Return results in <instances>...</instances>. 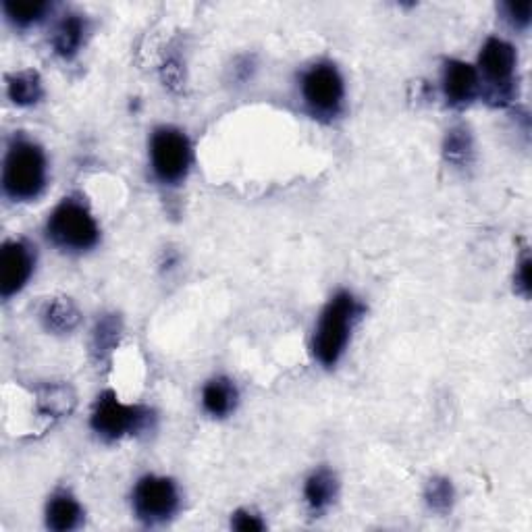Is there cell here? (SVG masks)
<instances>
[{"label":"cell","instance_id":"ffe728a7","mask_svg":"<svg viewBox=\"0 0 532 532\" xmlns=\"http://www.w3.org/2000/svg\"><path fill=\"white\" fill-rule=\"evenodd\" d=\"M3 11L7 21L17 30H28L32 25L40 23L46 13L50 11V5L44 0H34V3H17V0H5Z\"/></svg>","mask_w":532,"mask_h":532},{"label":"cell","instance_id":"4fadbf2b","mask_svg":"<svg viewBox=\"0 0 532 532\" xmlns=\"http://www.w3.org/2000/svg\"><path fill=\"white\" fill-rule=\"evenodd\" d=\"M88 34V21L84 15L79 13H69L65 15L52 34V48H55L57 55L65 61H71L79 55Z\"/></svg>","mask_w":532,"mask_h":532},{"label":"cell","instance_id":"3957f363","mask_svg":"<svg viewBox=\"0 0 532 532\" xmlns=\"http://www.w3.org/2000/svg\"><path fill=\"white\" fill-rule=\"evenodd\" d=\"M481 94L493 106H508L518 96V52L503 38H487L478 52Z\"/></svg>","mask_w":532,"mask_h":532},{"label":"cell","instance_id":"8fae6325","mask_svg":"<svg viewBox=\"0 0 532 532\" xmlns=\"http://www.w3.org/2000/svg\"><path fill=\"white\" fill-rule=\"evenodd\" d=\"M44 518H46V526L50 530L71 532V530H77L79 526L84 524L86 510L71 491L59 489L48 497Z\"/></svg>","mask_w":532,"mask_h":532},{"label":"cell","instance_id":"44dd1931","mask_svg":"<svg viewBox=\"0 0 532 532\" xmlns=\"http://www.w3.org/2000/svg\"><path fill=\"white\" fill-rule=\"evenodd\" d=\"M424 499H427V505L433 512L447 514L456 501L454 485L445 476H435L427 483V489H424Z\"/></svg>","mask_w":532,"mask_h":532},{"label":"cell","instance_id":"5bb4252c","mask_svg":"<svg viewBox=\"0 0 532 532\" xmlns=\"http://www.w3.org/2000/svg\"><path fill=\"white\" fill-rule=\"evenodd\" d=\"M239 404V391L227 377L210 379L202 389V406L212 418H227Z\"/></svg>","mask_w":532,"mask_h":532},{"label":"cell","instance_id":"8992f818","mask_svg":"<svg viewBox=\"0 0 532 532\" xmlns=\"http://www.w3.org/2000/svg\"><path fill=\"white\" fill-rule=\"evenodd\" d=\"M150 167L163 185H179L188 179L194 163V150L185 131L161 125L150 136Z\"/></svg>","mask_w":532,"mask_h":532},{"label":"cell","instance_id":"ac0fdd59","mask_svg":"<svg viewBox=\"0 0 532 532\" xmlns=\"http://www.w3.org/2000/svg\"><path fill=\"white\" fill-rule=\"evenodd\" d=\"M75 408V393L69 385H44L38 391V410L42 416L61 418Z\"/></svg>","mask_w":532,"mask_h":532},{"label":"cell","instance_id":"9a60e30c","mask_svg":"<svg viewBox=\"0 0 532 532\" xmlns=\"http://www.w3.org/2000/svg\"><path fill=\"white\" fill-rule=\"evenodd\" d=\"M40 321L48 333L69 335L82 323V312L69 298H52L44 304Z\"/></svg>","mask_w":532,"mask_h":532},{"label":"cell","instance_id":"6da1fadb","mask_svg":"<svg viewBox=\"0 0 532 532\" xmlns=\"http://www.w3.org/2000/svg\"><path fill=\"white\" fill-rule=\"evenodd\" d=\"M362 314L364 306L352 291H337L329 300L312 335V354L318 364L325 368L339 364Z\"/></svg>","mask_w":532,"mask_h":532},{"label":"cell","instance_id":"ba28073f","mask_svg":"<svg viewBox=\"0 0 532 532\" xmlns=\"http://www.w3.org/2000/svg\"><path fill=\"white\" fill-rule=\"evenodd\" d=\"M131 508L146 526H161L173 520L181 508V493L169 476L146 474L133 487Z\"/></svg>","mask_w":532,"mask_h":532},{"label":"cell","instance_id":"5b68a950","mask_svg":"<svg viewBox=\"0 0 532 532\" xmlns=\"http://www.w3.org/2000/svg\"><path fill=\"white\" fill-rule=\"evenodd\" d=\"M154 420L156 416L150 408L123 404L115 391H104L96 397L90 427L102 441L115 443L152 431Z\"/></svg>","mask_w":532,"mask_h":532},{"label":"cell","instance_id":"d4e9b609","mask_svg":"<svg viewBox=\"0 0 532 532\" xmlns=\"http://www.w3.org/2000/svg\"><path fill=\"white\" fill-rule=\"evenodd\" d=\"M528 256H524V260L518 264V273H516V291H520L522 296H528V289H530V283H528Z\"/></svg>","mask_w":532,"mask_h":532},{"label":"cell","instance_id":"277c9868","mask_svg":"<svg viewBox=\"0 0 532 532\" xmlns=\"http://www.w3.org/2000/svg\"><path fill=\"white\" fill-rule=\"evenodd\" d=\"M48 242L71 254H84L98 246L100 227L88 204L79 198H63L46 221Z\"/></svg>","mask_w":532,"mask_h":532},{"label":"cell","instance_id":"d6986e66","mask_svg":"<svg viewBox=\"0 0 532 532\" xmlns=\"http://www.w3.org/2000/svg\"><path fill=\"white\" fill-rule=\"evenodd\" d=\"M443 154L447 158V163L456 167H468L474 158L472 133L464 125L451 127L443 142Z\"/></svg>","mask_w":532,"mask_h":532},{"label":"cell","instance_id":"e0dca14e","mask_svg":"<svg viewBox=\"0 0 532 532\" xmlns=\"http://www.w3.org/2000/svg\"><path fill=\"white\" fill-rule=\"evenodd\" d=\"M7 96L17 106H34L44 98V84L38 71L23 69L7 77Z\"/></svg>","mask_w":532,"mask_h":532},{"label":"cell","instance_id":"2e32d148","mask_svg":"<svg viewBox=\"0 0 532 532\" xmlns=\"http://www.w3.org/2000/svg\"><path fill=\"white\" fill-rule=\"evenodd\" d=\"M123 333V321L119 314H102L100 321L96 323L92 331V341H90V352L92 358L102 364L111 358V354L117 350L119 339Z\"/></svg>","mask_w":532,"mask_h":532},{"label":"cell","instance_id":"7402d4cb","mask_svg":"<svg viewBox=\"0 0 532 532\" xmlns=\"http://www.w3.org/2000/svg\"><path fill=\"white\" fill-rule=\"evenodd\" d=\"M503 15L508 19V23L516 30H526L530 25V17H532V5L530 3H505L503 7Z\"/></svg>","mask_w":532,"mask_h":532},{"label":"cell","instance_id":"7c38bea8","mask_svg":"<svg viewBox=\"0 0 532 532\" xmlns=\"http://www.w3.org/2000/svg\"><path fill=\"white\" fill-rule=\"evenodd\" d=\"M339 493L337 474L331 468H316L304 483V501L310 514L321 516L335 503Z\"/></svg>","mask_w":532,"mask_h":532},{"label":"cell","instance_id":"7a4b0ae2","mask_svg":"<svg viewBox=\"0 0 532 532\" xmlns=\"http://www.w3.org/2000/svg\"><path fill=\"white\" fill-rule=\"evenodd\" d=\"M48 185V158L44 148L25 136H15L3 163V192L13 202H34Z\"/></svg>","mask_w":532,"mask_h":532},{"label":"cell","instance_id":"30bf717a","mask_svg":"<svg viewBox=\"0 0 532 532\" xmlns=\"http://www.w3.org/2000/svg\"><path fill=\"white\" fill-rule=\"evenodd\" d=\"M441 90L449 106L464 109L481 94V79L476 67L458 59H447L441 71Z\"/></svg>","mask_w":532,"mask_h":532},{"label":"cell","instance_id":"52a82bcc","mask_svg":"<svg viewBox=\"0 0 532 532\" xmlns=\"http://www.w3.org/2000/svg\"><path fill=\"white\" fill-rule=\"evenodd\" d=\"M300 94L314 117L335 119L343 111L345 102L343 75L329 61L314 63L300 77Z\"/></svg>","mask_w":532,"mask_h":532},{"label":"cell","instance_id":"603a6c76","mask_svg":"<svg viewBox=\"0 0 532 532\" xmlns=\"http://www.w3.org/2000/svg\"><path fill=\"white\" fill-rule=\"evenodd\" d=\"M231 528L242 530V532H258L266 528V522L254 510H237L231 516Z\"/></svg>","mask_w":532,"mask_h":532},{"label":"cell","instance_id":"cb8c5ba5","mask_svg":"<svg viewBox=\"0 0 532 532\" xmlns=\"http://www.w3.org/2000/svg\"><path fill=\"white\" fill-rule=\"evenodd\" d=\"M163 82L169 88H177L183 82V71L179 67V61H167L163 67Z\"/></svg>","mask_w":532,"mask_h":532},{"label":"cell","instance_id":"9c48e42d","mask_svg":"<svg viewBox=\"0 0 532 532\" xmlns=\"http://www.w3.org/2000/svg\"><path fill=\"white\" fill-rule=\"evenodd\" d=\"M36 271V248L25 239H9L0 250V296L11 300L25 289Z\"/></svg>","mask_w":532,"mask_h":532}]
</instances>
